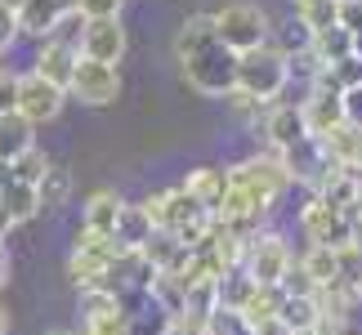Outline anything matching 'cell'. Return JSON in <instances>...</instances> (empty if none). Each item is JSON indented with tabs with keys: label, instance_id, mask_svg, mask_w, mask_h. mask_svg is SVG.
<instances>
[{
	"label": "cell",
	"instance_id": "cell-1",
	"mask_svg": "<svg viewBox=\"0 0 362 335\" xmlns=\"http://www.w3.org/2000/svg\"><path fill=\"white\" fill-rule=\"evenodd\" d=\"M121 242L107 233H90V228H76V242H72V255H67V277L72 286L86 295V290H112V273L121 264Z\"/></svg>",
	"mask_w": 362,
	"mask_h": 335
},
{
	"label": "cell",
	"instance_id": "cell-2",
	"mask_svg": "<svg viewBox=\"0 0 362 335\" xmlns=\"http://www.w3.org/2000/svg\"><path fill=\"white\" fill-rule=\"evenodd\" d=\"M238 63H242V54H233L224 40H211L197 54L179 59V72H184L188 90L206 94V99H228L238 90Z\"/></svg>",
	"mask_w": 362,
	"mask_h": 335
},
{
	"label": "cell",
	"instance_id": "cell-3",
	"mask_svg": "<svg viewBox=\"0 0 362 335\" xmlns=\"http://www.w3.org/2000/svg\"><path fill=\"white\" fill-rule=\"evenodd\" d=\"M286 86H291V59L277 45L242 54V63H238V90L242 94H250V99L273 107V99H282Z\"/></svg>",
	"mask_w": 362,
	"mask_h": 335
},
{
	"label": "cell",
	"instance_id": "cell-4",
	"mask_svg": "<svg viewBox=\"0 0 362 335\" xmlns=\"http://www.w3.org/2000/svg\"><path fill=\"white\" fill-rule=\"evenodd\" d=\"M215 27H219V40L233 49V54H255L269 45L273 27H269V13L255 0H228L224 9H215Z\"/></svg>",
	"mask_w": 362,
	"mask_h": 335
},
{
	"label": "cell",
	"instance_id": "cell-5",
	"mask_svg": "<svg viewBox=\"0 0 362 335\" xmlns=\"http://www.w3.org/2000/svg\"><path fill=\"white\" fill-rule=\"evenodd\" d=\"M300 233L309 246H327V250H344L354 246V215L327 206L322 197H309L300 206Z\"/></svg>",
	"mask_w": 362,
	"mask_h": 335
},
{
	"label": "cell",
	"instance_id": "cell-6",
	"mask_svg": "<svg viewBox=\"0 0 362 335\" xmlns=\"http://www.w3.org/2000/svg\"><path fill=\"white\" fill-rule=\"evenodd\" d=\"M242 269L255 277V286H282L286 273L296 269V250L286 246L282 233H259L255 242L246 246V264Z\"/></svg>",
	"mask_w": 362,
	"mask_h": 335
},
{
	"label": "cell",
	"instance_id": "cell-7",
	"mask_svg": "<svg viewBox=\"0 0 362 335\" xmlns=\"http://www.w3.org/2000/svg\"><path fill=\"white\" fill-rule=\"evenodd\" d=\"M67 99H76V103H86V107H112L121 99V72L81 54L76 76H72V86H67Z\"/></svg>",
	"mask_w": 362,
	"mask_h": 335
},
{
	"label": "cell",
	"instance_id": "cell-8",
	"mask_svg": "<svg viewBox=\"0 0 362 335\" xmlns=\"http://www.w3.org/2000/svg\"><path fill=\"white\" fill-rule=\"evenodd\" d=\"M63 103H67V90L63 86H54V81L36 76V72H23L18 76V107H13V112H23L32 125H49L63 112Z\"/></svg>",
	"mask_w": 362,
	"mask_h": 335
},
{
	"label": "cell",
	"instance_id": "cell-9",
	"mask_svg": "<svg viewBox=\"0 0 362 335\" xmlns=\"http://www.w3.org/2000/svg\"><path fill=\"white\" fill-rule=\"evenodd\" d=\"M76 335H130V317H125L117 290H86L81 295V331Z\"/></svg>",
	"mask_w": 362,
	"mask_h": 335
},
{
	"label": "cell",
	"instance_id": "cell-10",
	"mask_svg": "<svg viewBox=\"0 0 362 335\" xmlns=\"http://www.w3.org/2000/svg\"><path fill=\"white\" fill-rule=\"evenodd\" d=\"M300 107H304V121H309L313 139H327V134H336L340 125H349V121H344V90L309 86V94L300 99Z\"/></svg>",
	"mask_w": 362,
	"mask_h": 335
},
{
	"label": "cell",
	"instance_id": "cell-11",
	"mask_svg": "<svg viewBox=\"0 0 362 335\" xmlns=\"http://www.w3.org/2000/svg\"><path fill=\"white\" fill-rule=\"evenodd\" d=\"M125 49H130V36H125L121 18H90L86 40H81V54H86V59L117 67L125 59Z\"/></svg>",
	"mask_w": 362,
	"mask_h": 335
},
{
	"label": "cell",
	"instance_id": "cell-12",
	"mask_svg": "<svg viewBox=\"0 0 362 335\" xmlns=\"http://www.w3.org/2000/svg\"><path fill=\"white\" fill-rule=\"evenodd\" d=\"M264 139H269V152H291L296 143H304L309 134V121H304L300 103H273L269 117H264Z\"/></svg>",
	"mask_w": 362,
	"mask_h": 335
},
{
	"label": "cell",
	"instance_id": "cell-13",
	"mask_svg": "<svg viewBox=\"0 0 362 335\" xmlns=\"http://www.w3.org/2000/svg\"><path fill=\"white\" fill-rule=\"evenodd\" d=\"M121 211H125V197H121L117 188H94L90 197H86V206H81V228L117 237V223H121Z\"/></svg>",
	"mask_w": 362,
	"mask_h": 335
},
{
	"label": "cell",
	"instance_id": "cell-14",
	"mask_svg": "<svg viewBox=\"0 0 362 335\" xmlns=\"http://www.w3.org/2000/svg\"><path fill=\"white\" fill-rule=\"evenodd\" d=\"M76 63H81V49L59 45V40H40V49H36V59H32V72L67 90V86H72V76H76Z\"/></svg>",
	"mask_w": 362,
	"mask_h": 335
},
{
	"label": "cell",
	"instance_id": "cell-15",
	"mask_svg": "<svg viewBox=\"0 0 362 335\" xmlns=\"http://www.w3.org/2000/svg\"><path fill=\"white\" fill-rule=\"evenodd\" d=\"M27 152H36V125L23 112H0V161L18 165Z\"/></svg>",
	"mask_w": 362,
	"mask_h": 335
},
{
	"label": "cell",
	"instance_id": "cell-16",
	"mask_svg": "<svg viewBox=\"0 0 362 335\" xmlns=\"http://www.w3.org/2000/svg\"><path fill=\"white\" fill-rule=\"evenodd\" d=\"M188 192L197 206H206V211H219V201H224V192H228V170H219V165H197V170H188L184 175V184H179Z\"/></svg>",
	"mask_w": 362,
	"mask_h": 335
},
{
	"label": "cell",
	"instance_id": "cell-17",
	"mask_svg": "<svg viewBox=\"0 0 362 335\" xmlns=\"http://www.w3.org/2000/svg\"><path fill=\"white\" fill-rule=\"evenodd\" d=\"M63 13H67L63 0H27V5L18 9V32L32 36V40H49Z\"/></svg>",
	"mask_w": 362,
	"mask_h": 335
},
{
	"label": "cell",
	"instance_id": "cell-18",
	"mask_svg": "<svg viewBox=\"0 0 362 335\" xmlns=\"http://www.w3.org/2000/svg\"><path fill=\"white\" fill-rule=\"evenodd\" d=\"M152 237H157V223L148 219L144 201H125L121 223H117V242H121V250H144Z\"/></svg>",
	"mask_w": 362,
	"mask_h": 335
},
{
	"label": "cell",
	"instance_id": "cell-19",
	"mask_svg": "<svg viewBox=\"0 0 362 335\" xmlns=\"http://www.w3.org/2000/svg\"><path fill=\"white\" fill-rule=\"evenodd\" d=\"M300 269L317 282V290H327V286H336L344 269H340V250H327V246H309L300 255Z\"/></svg>",
	"mask_w": 362,
	"mask_h": 335
},
{
	"label": "cell",
	"instance_id": "cell-20",
	"mask_svg": "<svg viewBox=\"0 0 362 335\" xmlns=\"http://www.w3.org/2000/svg\"><path fill=\"white\" fill-rule=\"evenodd\" d=\"M358 40L362 36H354L349 27H331V32H317L313 36V49H317V59H322L327 67H336V63H344V59H354V54H358Z\"/></svg>",
	"mask_w": 362,
	"mask_h": 335
},
{
	"label": "cell",
	"instance_id": "cell-21",
	"mask_svg": "<svg viewBox=\"0 0 362 335\" xmlns=\"http://www.w3.org/2000/svg\"><path fill=\"white\" fill-rule=\"evenodd\" d=\"M282 286H255V295L246 300V309H242V322L250 327V331H259L264 322H273L277 313H282Z\"/></svg>",
	"mask_w": 362,
	"mask_h": 335
},
{
	"label": "cell",
	"instance_id": "cell-22",
	"mask_svg": "<svg viewBox=\"0 0 362 335\" xmlns=\"http://www.w3.org/2000/svg\"><path fill=\"white\" fill-rule=\"evenodd\" d=\"M291 9H296V18L309 27L313 36L340 27V0H291Z\"/></svg>",
	"mask_w": 362,
	"mask_h": 335
},
{
	"label": "cell",
	"instance_id": "cell-23",
	"mask_svg": "<svg viewBox=\"0 0 362 335\" xmlns=\"http://www.w3.org/2000/svg\"><path fill=\"white\" fill-rule=\"evenodd\" d=\"M277 317H282L296 335L300 331H317V322H322V304H317V295H286Z\"/></svg>",
	"mask_w": 362,
	"mask_h": 335
},
{
	"label": "cell",
	"instance_id": "cell-24",
	"mask_svg": "<svg viewBox=\"0 0 362 335\" xmlns=\"http://www.w3.org/2000/svg\"><path fill=\"white\" fill-rule=\"evenodd\" d=\"M36 192H40V211H63L67 197H72V170L67 165H49L45 179L36 184Z\"/></svg>",
	"mask_w": 362,
	"mask_h": 335
},
{
	"label": "cell",
	"instance_id": "cell-25",
	"mask_svg": "<svg viewBox=\"0 0 362 335\" xmlns=\"http://www.w3.org/2000/svg\"><path fill=\"white\" fill-rule=\"evenodd\" d=\"M0 201L9 206V215L18 219V223L40 215V192H36V184H23V179H13L9 188H0Z\"/></svg>",
	"mask_w": 362,
	"mask_h": 335
},
{
	"label": "cell",
	"instance_id": "cell-26",
	"mask_svg": "<svg viewBox=\"0 0 362 335\" xmlns=\"http://www.w3.org/2000/svg\"><path fill=\"white\" fill-rule=\"evenodd\" d=\"M250 295H255V277H250L246 269L228 273V277H219V309H228V313H242Z\"/></svg>",
	"mask_w": 362,
	"mask_h": 335
},
{
	"label": "cell",
	"instance_id": "cell-27",
	"mask_svg": "<svg viewBox=\"0 0 362 335\" xmlns=\"http://www.w3.org/2000/svg\"><path fill=\"white\" fill-rule=\"evenodd\" d=\"M86 27H90L86 9H67L63 18H59V27H54V36H49V40H59V45L81 49V40H86Z\"/></svg>",
	"mask_w": 362,
	"mask_h": 335
},
{
	"label": "cell",
	"instance_id": "cell-28",
	"mask_svg": "<svg viewBox=\"0 0 362 335\" xmlns=\"http://www.w3.org/2000/svg\"><path fill=\"white\" fill-rule=\"evenodd\" d=\"M49 157H45V152H27V157L18 161V165H13V175H18L23 179V184H40V179H45V170H49Z\"/></svg>",
	"mask_w": 362,
	"mask_h": 335
},
{
	"label": "cell",
	"instance_id": "cell-29",
	"mask_svg": "<svg viewBox=\"0 0 362 335\" xmlns=\"http://www.w3.org/2000/svg\"><path fill=\"white\" fill-rule=\"evenodd\" d=\"M282 295H317V282H313V277L300 269V259H296V269L286 273V282H282Z\"/></svg>",
	"mask_w": 362,
	"mask_h": 335
},
{
	"label": "cell",
	"instance_id": "cell-30",
	"mask_svg": "<svg viewBox=\"0 0 362 335\" xmlns=\"http://www.w3.org/2000/svg\"><path fill=\"white\" fill-rule=\"evenodd\" d=\"M18 76L23 72H5V67H0V112L18 107Z\"/></svg>",
	"mask_w": 362,
	"mask_h": 335
},
{
	"label": "cell",
	"instance_id": "cell-31",
	"mask_svg": "<svg viewBox=\"0 0 362 335\" xmlns=\"http://www.w3.org/2000/svg\"><path fill=\"white\" fill-rule=\"evenodd\" d=\"M81 9H86V18H121L125 0H81Z\"/></svg>",
	"mask_w": 362,
	"mask_h": 335
},
{
	"label": "cell",
	"instance_id": "cell-32",
	"mask_svg": "<svg viewBox=\"0 0 362 335\" xmlns=\"http://www.w3.org/2000/svg\"><path fill=\"white\" fill-rule=\"evenodd\" d=\"M18 36H23V32H18V13H13L9 5H0V54H5Z\"/></svg>",
	"mask_w": 362,
	"mask_h": 335
},
{
	"label": "cell",
	"instance_id": "cell-33",
	"mask_svg": "<svg viewBox=\"0 0 362 335\" xmlns=\"http://www.w3.org/2000/svg\"><path fill=\"white\" fill-rule=\"evenodd\" d=\"M340 27L362 36V0H340Z\"/></svg>",
	"mask_w": 362,
	"mask_h": 335
},
{
	"label": "cell",
	"instance_id": "cell-34",
	"mask_svg": "<svg viewBox=\"0 0 362 335\" xmlns=\"http://www.w3.org/2000/svg\"><path fill=\"white\" fill-rule=\"evenodd\" d=\"M344 121L362 130V86H349V90H344Z\"/></svg>",
	"mask_w": 362,
	"mask_h": 335
},
{
	"label": "cell",
	"instance_id": "cell-35",
	"mask_svg": "<svg viewBox=\"0 0 362 335\" xmlns=\"http://www.w3.org/2000/svg\"><path fill=\"white\" fill-rule=\"evenodd\" d=\"M317 335H354V317H331V313H322Z\"/></svg>",
	"mask_w": 362,
	"mask_h": 335
},
{
	"label": "cell",
	"instance_id": "cell-36",
	"mask_svg": "<svg viewBox=\"0 0 362 335\" xmlns=\"http://www.w3.org/2000/svg\"><path fill=\"white\" fill-rule=\"evenodd\" d=\"M13 228H18V219H13V215H9V206L0 201V242H9V233H13Z\"/></svg>",
	"mask_w": 362,
	"mask_h": 335
},
{
	"label": "cell",
	"instance_id": "cell-37",
	"mask_svg": "<svg viewBox=\"0 0 362 335\" xmlns=\"http://www.w3.org/2000/svg\"><path fill=\"white\" fill-rule=\"evenodd\" d=\"M9 269H13V259H9V246L0 242V290L9 286Z\"/></svg>",
	"mask_w": 362,
	"mask_h": 335
},
{
	"label": "cell",
	"instance_id": "cell-38",
	"mask_svg": "<svg viewBox=\"0 0 362 335\" xmlns=\"http://www.w3.org/2000/svg\"><path fill=\"white\" fill-rule=\"evenodd\" d=\"M255 335H296V331H291V327L282 322V317H273V322H264V327H259Z\"/></svg>",
	"mask_w": 362,
	"mask_h": 335
},
{
	"label": "cell",
	"instance_id": "cell-39",
	"mask_svg": "<svg viewBox=\"0 0 362 335\" xmlns=\"http://www.w3.org/2000/svg\"><path fill=\"white\" fill-rule=\"evenodd\" d=\"M9 327H13V317H9V304H5V295H0V335H9Z\"/></svg>",
	"mask_w": 362,
	"mask_h": 335
},
{
	"label": "cell",
	"instance_id": "cell-40",
	"mask_svg": "<svg viewBox=\"0 0 362 335\" xmlns=\"http://www.w3.org/2000/svg\"><path fill=\"white\" fill-rule=\"evenodd\" d=\"M40 335H76V331H63V327H54V331H40Z\"/></svg>",
	"mask_w": 362,
	"mask_h": 335
},
{
	"label": "cell",
	"instance_id": "cell-41",
	"mask_svg": "<svg viewBox=\"0 0 362 335\" xmlns=\"http://www.w3.org/2000/svg\"><path fill=\"white\" fill-rule=\"evenodd\" d=\"M300 335H317V331H300Z\"/></svg>",
	"mask_w": 362,
	"mask_h": 335
}]
</instances>
